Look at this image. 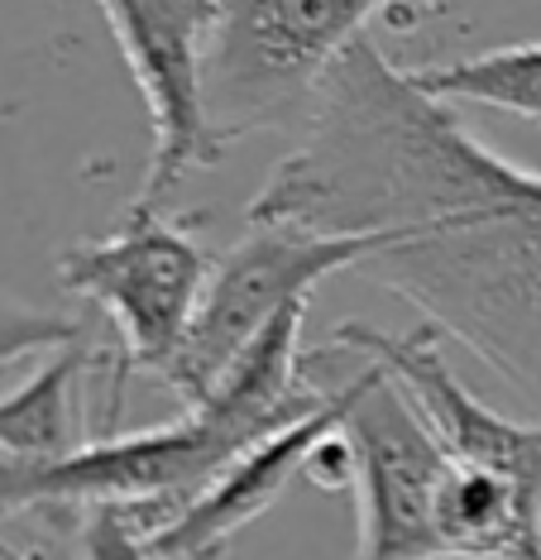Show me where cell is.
<instances>
[{"label":"cell","instance_id":"6da1fadb","mask_svg":"<svg viewBox=\"0 0 541 560\" xmlns=\"http://www.w3.org/2000/svg\"><path fill=\"white\" fill-rule=\"evenodd\" d=\"M537 177V168L484 144L450 101L422 92L365 34L326 72L302 139L250 201V225L379 235L389 249L460 215L504 207L532 192Z\"/></svg>","mask_w":541,"mask_h":560},{"label":"cell","instance_id":"7a4b0ae2","mask_svg":"<svg viewBox=\"0 0 541 560\" xmlns=\"http://www.w3.org/2000/svg\"><path fill=\"white\" fill-rule=\"evenodd\" d=\"M373 278L541 412V177L532 192L369 254Z\"/></svg>","mask_w":541,"mask_h":560},{"label":"cell","instance_id":"3957f363","mask_svg":"<svg viewBox=\"0 0 541 560\" xmlns=\"http://www.w3.org/2000/svg\"><path fill=\"white\" fill-rule=\"evenodd\" d=\"M302 378L336 393L341 436L350 445V489L359 508L355 560H446L431 493L446 455L412 412L403 388L341 340L302 350Z\"/></svg>","mask_w":541,"mask_h":560},{"label":"cell","instance_id":"277c9868","mask_svg":"<svg viewBox=\"0 0 541 560\" xmlns=\"http://www.w3.org/2000/svg\"><path fill=\"white\" fill-rule=\"evenodd\" d=\"M216 254L173 225L163 211H135L111 235L77 240L58 254V288L82 298L111 322L115 336V384L106 427L120 417V398L130 374H163L173 369L202 292L211 283Z\"/></svg>","mask_w":541,"mask_h":560},{"label":"cell","instance_id":"5b68a950","mask_svg":"<svg viewBox=\"0 0 541 560\" xmlns=\"http://www.w3.org/2000/svg\"><path fill=\"white\" fill-rule=\"evenodd\" d=\"M393 0H230L206 58V110L230 149L307 120L326 72Z\"/></svg>","mask_w":541,"mask_h":560},{"label":"cell","instance_id":"8992f818","mask_svg":"<svg viewBox=\"0 0 541 560\" xmlns=\"http://www.w3.org/2000/svg\"><path fill=\"white\" fill-rule=\"evenodd\" d=\"M379 249V235H312L298 225H250L240 245L216 259L197 322L173 369L163 374V388H173L183 407L206 402L268 322H278L298 302H312L316 283L341 269H359Z\"/></svg>","mask_w":541,"mask_h":560},{"label":"cell","instance_id":"52a82bcc","mask_svg":"<svg viewBox=\"0 0 541 560\" xmlns=\"http://www.w3.org/2000/svg\"><path fill=\"white\" fill-rule=\"evenodd\" d=\"M96 10L149 110V163L130 207L163 211L192 173L216 168L226 154L206 110V58L221 0H96Z\"/></svg>","mask_w":541,"mask_h":560},{"label":"cell","instance_id":"ba28073f","mask_svg":"<svg viewBox=\"0 0 541 560\" xmlns=\"http://www.w3.org/2000/svg\"><path fill=\"white\" fill-rule=\"evenodd\" d=\"M336 427H341V402H336V393H326V402L312 407L307 417L268 431L264 441L244 445L169 527L149 532L153 551L163 560H221L230 551V541L254 517H264L288 493L292 479L312 469L316 451L336 436Z\"/></svg>","mask_w":541,"mask_h":560},{"label":"cell","instance_id":"9c48e42d","mask_svg":"<svg viewBox=\"0 0 541 560\" xmlns=\"http://www.w3.org/2000/svg\"><path fill=\"white\" fill-rule=\"evenodd\" d=\"M106 350L92 336L48 350L24 384L0 393V455L15 465H54L87 445V378Z\"/></svg>","mask_w":541,"mask_h":560},{"label":"cell","instance_id":"30bf717a","mask_svg":"<svg viewBox=\"0 0 541 560\" xmlns=\"http://www.w3.org/2000/svg\"><path fill=\"white\" fill-rule=\"evenodd\" d=\"M422 92L450 101V106H488L518 120L541 125V44H513V48H488V54L450 58L436 68L412 72Z\"/></svg>","mask_w":541,"mask_h":560},{"label":"cell","instance_id":"8fae6325","mask_svg":"<svg viewBox=\"0 0 541 560\" xmlns=\"http://www.w3.org/2000/svg\"><path fill=\"white\" fill-rule=\"evenodd\" d=\"M82 322H72V316H58V312H44V307H30V302H20L15 292L0 288V369L5 364H20V360H38V354L68 346V340L82 336ZM0 560H34L15 551L5 537H0Z\"/></svg>","mask_w":541,"mask_h":560},{"label":"cell","instance_id":"7c38bea8","mask_svg":"<svg viewBox=\"0 0 541 560\" xmlns=\"http://www.w3.org/2000/svg\"><path fill=\"white\" fill-rule=\"evenodd\" d=\"M77 551L82 560H163L149 532L120 508H87L77 527Z\"/></svg>","mask_w":541,"mask_h":560},{"label":"cell","instance_id":"4fadbf2b","mask_svg":"<svg viewBox=\"0 0 541 560\" xmlns=\"http://www.w3.org/2000/svg\"><path fill=\"white\" fill-rule=\"evenodd\" d=\"M226 5H230V0H221V10H226Z\"/></svg>","mask_w":541,"mask_h":560}]
</instances>
